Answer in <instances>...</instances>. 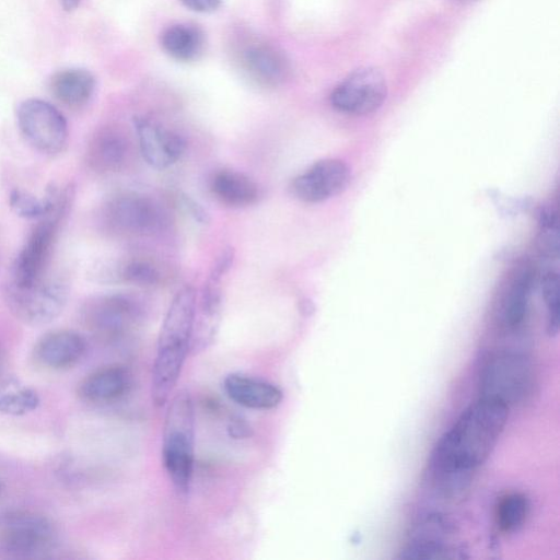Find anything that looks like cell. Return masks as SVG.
Wrapping results in <instances>:
<instances>
[{
    "mask_svg": "<svg viewBox=\"0 0 560 560\" xmlns=\"http://www.w3.org/2000/svg\"><path fill=\"white\" fill-rule=\"evenodd\" d=\"M187 9L209 13L215 11L222 3V0H179Z\"/></svg>",
    "mask_w": 560,
    "mask_h": 560,
    "instance_id": "30",
    "label": "cell"
},
{
    "mask_svg": "<svg viewBox=\"0 0 560 560\" xmlns=\"http://www.w3.org/2000/svg\"><path fill=\"white\" fill-rule=\"evenodd\" d=\"M89 166L98 173L119 171L127 159L128 143L117 130L105 128L95 133L86 149Z\"/></svg>",
    "mask_w": 560,
    "mask_h": 560,
    "instance_id": "19",
    "label": "cell"
},
{
    "mask_svg": "<svg viewBox=\"0 0 560 560\" xmlns=\"http://www.w3.org/2000/svg\"><path fill=\"white\" fill-rule=\"evenodd\" d=\"M230 399L245 408L270 410L280 405L282 390L272 383L243 373H231L223 381Z\"/></svg>",
    "mask_w": 560,
    "mask_h": 560,
    "instance_id": "17",
    "label": "cell"
},
{
    "mask_svg": "<svg viewBox=\"0 0 560 560\" xmlns=\"http://www.w3.org/2000/svg\"><path fill=\"white\" fill-rule=\"evenodd\" d=\"M98 277L108 282H126L139 287H153L161 280V273L152 262L132 259L114 266H105Z\"/></svg>",
    "mask_w": 560,
    "mask_h": 560,
    "instance_id": "25",
    "label": "cell"
},
{
    "mask_svg": "<svg viewBox=\"0 0 560 560\" xmlns=\"http://www.w3.org/2000/svg\"><path fill=\"white\" fill-rule=\"evenodd\" d=\"M131 386L130 370L121 364H110L86 375L79 385V395L88 402L105 405L120 400Z\"/></svg>",
    "mask_w": 560,
    "mask_h": 560,
    "instance_id": "15",
    "label": "cell"
},
{
    "mask_svg": "<svg viewBox=\"0 0 560 560\" xmlns=\"http://www.w3.org/2000/svg\"><path fill=\"white\" fill-rule=\"evenodd\" d=\"M5 301L19 320L31 326H42L62 313L68 301V288L60 279L44 276L26 287L9 283Z\"/></svg>",
    "mask_w": 560,
    "mask_h": 560,
    "instance_id": "6",
    "label": "cell"
},
{
    "mask_svg": "<svg viewBox=\"0 0 560 560\" xmlns=\"http://www.w3.org/2000/svg\"><path fill=\"white\" fill-rule=\"evenodd\" d=\"M387 95L386 79L374 67H362L349 73L330 94L334 108L350 115H366L378 109Z\"/></svg>",
    "mask_w": 560,
    "mask_h": 560,
    "instance_id": "11",
    "label": "cell"
},
{
    "mask_svg": "<svg viewBox=\"0 0 560 560\" xmlns=\"http://www.w3.org/2000/svg\"><path fill=\"white\" fill-rule=\"evenodd\" d=\"M66 198L52 186L43 198L22 190L14 189L10 192L9 205L12 211L24 219H42L59 207Z\"/></svg>",
    "mask_w": 560,
    "mask_h": 560,
    "instance_id": "24",
    "label": "cell"
},
{
    "mask_svg": "<svg viewBox=\"0 0 560 560\" xmlns=\"http://www.w3.org/2000/svg\"><path fill=\"white\" fill-rule=\"evenodd\" d=\"M104 219L115 232L125 235H150L165 224V214L151 198L138 192H120L105 205Z\"/></svg>",
    "mask_w": 560,
    "mask_h": 560,
    "instance_id": "10",
    "label": "cell"
},
{
    "mask_svg": "<svg viewBox=\"0 0 560 560\" xmlns=\"http://www.w3.org/2000/svg\"><path fill=\"white\" fill-rule=\"evenodd\" d=\"M96 81L92 72L83 68H67L52 74L49 89L52 96L69 108H81L92 98Z\"/></svg>",
    "mask_w": 560,
    "mask_h": 560,
    "instance_id": "18",
    "label": "cell"
},
{
    "mask_svg": "<svg viewBox=\"0 0 560 560\" xmlns=\"http://www.w3.org/2000/svg\"><path fill=\"white\" fill-rule=\"evenodd\" d=\"M529 513L528 499L522 493L504 495L495 509L498 527L504 533L518 530L525 523Z\"/></svg>",
    "mask_w": 560,
    "mask_h": 560,
    "instance_id": "27",
    "label": "cell"
},
{
    "mask_svg": "<svg viewBox=\"0 0 560 560\" xmlns=\"http://www.w3.org/2000/svg\"><path fill=\"white\" fill-rule=\"evenodd\" d=\"M141 154L156 170H164L183 155L185 140L176 132L145 116L133 119Z\"/></svg>",
    "mask_w": 560,
    "mask_h": 560,
    "instance_id": "13",
    "label": "cell"
},
{
    "mask_svg": "<svg viewBox=\"0 0 560 560\" xmlns=\"http://www.w3.org/2000/svg\"><path fill=\"white\" fill-rule=\"evenodd\" d=\"M60 5L65 11H73L80 3V0H59Z\"/></svg>",
    "mask_w": 560,
    "mask_h": 560,
    "instance_id": "32",
    "label": "cell"
},
{
    "mask_svg": "<svg viewBox=\"0 0 560 560\" xmlns=\"http://www.w3.org/2000/svg\"><path fill=\"white\" fill-rule=\"evenodd\" d=\"M140 315L138 300L122 293L94 296L81 310L86 329L106 341L121 338L138 322Z\"/></svg>",
    "mask_w": 560,
    "mask_h": 560,
    "instance_id": "8",
    "label": "cell"
},
{
    "mask_svg": "<svg viewBox=\"0 0 560 560\" xmlns=\"http://www.w3.org/2000/svg\"><path fill=\"white\" fill-rule=\"evenodd\" d=\"M1 364H2V355H1V351H0V369H1Z\"/></svg>",
    "mask_w": 560,
    "mask_h": 560,
    "instance_id": "34",
    "label": "cell"
},
{
    "mask_svg": "<svg viewBox=\"0 0 560 560\" xmlns=\"http://www.w3.org/2000/svg\"><path fill=\"white\" fill-rule=\"evenodd\" d=\"M349 166L337 159H324L298 175L290 189L301 201L315 203L342 192L350 183Z\"/></svg>",
    "mask_w": 560,
    "mask_h": 560,
    "instance_id": "12",
    "label": "cell"
},
{
    "mask_svg": "<svg viewBox=\"0 0 560 560\" xmlns=\"http://www.w3.org/2000/svg\"><path fill=\"white\" fill-rule=\"evenodd\" d=\"M452 528L447 520L440 515L424 517L410 534L400 552L405 559H435L450 557L455 551L448 545Z\"/></svg>",
    "mask_w": 560,
    "mask_h": 560,
    "instance_id": "14",
    "label": "cell"
},
{
    "mask_svg": "<svg viewBox=\"0 0 560 560\" xmlns=\"http://www.w3.org/2000/svg\"><path fill=\"white\" fill-rule=\"evenodd\" d=\"M534 385L530 359L514 350H497L487 353L478 370L480 397L510 407L524 400Z\"/></svg>",
    "mask_w": 560,
    "mask_h": 560,
    "instance_id": "4",
    "label": "cell"
},
{
    "mask_svg": "<svg viewBox=\"0 0 560 560\" xmlns=\"http://www.w3.org/2000/svg\"><path fill=\"white\" fill-rule=\"evenodd\" d=\"M542 296L547 308V331L556 336L559 330L560 299L559 276L555 271H548L541 282Z\"/></svg>",
    "mask_w": 560,
    "mask_h": 560,
    "instance_id": "28",
    "label": "cell"
},
{
    "mask_svg": "<svg viewBox=\"0 0 560 560\" xmlns=\"http://www.w3.org/2000/svg\"><path fill=\"white\" fill-rule=\"evenodd\" d=\"M244 62L249 75L260 84L275 85L285 74L287 62L273 48L266 45L254 46L246 50Z\"/></svg>",
    "mask_w": 560,
    "mask_h": 560,
    "instance_id": "23",
    "label": "cell"
},
{
    "mask_svg": "<svg viewBox=\"0 0 560 560\" xmlns=\"http://www.w3.org/2000/svg\"><path fill=\"white\" fill-rule=\"evenodd\" d=\"M16 122L25 140L35 150L56 155L67 145L69 129L62 113L51 103L27 98L16 109Z\"/></svg>",
    "mask_w": 560,
    "mask_h": 560,
    "instance_id": "7",
    "label": "cell"
},
{
    "mask_svg": "<svg viewBox=\"0 0 560 560\" xmlns=\"http://www.w3.org/2000/svg\"><path fill=\"white\" fill-rule=\"evenodd\" d=\"M180 199L184 207L196 221H198L201 224H207L210 222L209 213L202 208L201 205H199L197 201H195L187 195H183Z\"/></svg>",
    "mask_w": 560,
    "mask_h": 560,
    "instance_id": "29",
    "label": "cell"
},
{
    "mask_svg": "<svg viewBox=\"0 0 560 560\" xmlns=\"http://www.w3.org/2000/svg\"><path fill=\"white\" fill-rule=\"evenodd\" d=\"M38 405L39 397L31 387L12 381L0 385V413L23 416Z\"/></svg>",
    "mask_w": 560,
    "mask_h": 560,
    "instance_id": "26",
    "label": "cell"
},
{
    "mask_svg": "<svg viewBox=\"0 0 560 560\" xmlns=\"http://www.w3.org/2000/svg\"><path fill=\"white\" fill-rule=\"evenodd\" d=\"M249 430H250V428H248L244 422L238 421V420L233 421L231 423V425L229 427L231 436L236 438V439L248 436Z\"/></svg>",
    "mask_w": 560,
    "mask_h": 560,
    "instance_id": "31",
    "label": "cell"
},
{
    "mask_svg": "<svg viewBox=\"0 0 560 560\" xmlns=\"http://www.w3.org/2000/svg\"><path fill=\"white\" fill-rule=\"evenodd\" d=\"M195 409L188 390L177 392L166 410L162 459L178 494L189 492L195 455Z\"/></svg>",
    "mask_w": 560,
    "mask_h": 560,
    "instance_id": "3",
    "label": "cell"
},
{
    "mask_svg": "<svg viewBox=\"0 0 560 560\" xmlns=\"http://www.w3.org/2000/svg\"><path fill=\"white\" fill-rule=\"evenodd\" d=\"M2 491H3V486H2V483L0 482V495H1Z\"/></svg>",
    "mask_w": 560,
    "mask_h": 560,
    "instance_id": "33",
    "label": "cell"
},
{
    "mask_svg": "<svg viewBox=\"0 0 560 560\" xmlns=\"http://www.w3.org/2000/svg\"><path fill=\"white\" fill-rule=\"evenodd\" d=\"M160 44L171 58L190 62L203 54L206 36L203 31L196 25L178 23L166 27L161 33Z\"/></svg>",
    "mask_w": 560,
    "mask_h": 560,
    "instance_id": "21",
    "label": "cell"
},
{
    "mask_svg": "<svg viewBox=\"0 0 560 560\" xmlns=\"http://www.w3.org/2000/svg\"><path fill=\"white\" fill-rule=\"evenodd\" d=\"M57 532L45 515L13 510L0 515V551L12 559L43 558L56 545Z\"/></svg>",
    "mask_w": 560,
    "mask_h": 560,
    "instance_id": "5",
    "label": "cell"
},
{
    "mask_svg": "<svg viewBox=\"0 0 560 560\" xmlns=\"http://www.w3.org/2000/svg\"><path fill=\"white\" fill-rule=\"evenodd\" d=\"M533 278L529 267L521 268L514 276L500 312V322L505 329L515 330L523 324L528 310Z\"/></svg>",
    "mask_w": 560,
    "mask_h": 560,
    "instance_id": "22",
    "label": "cell"
},
{
    "mask_svg": "<svg viewBox=\"0 0 560 560\" xmlns=\"http://www.w3.org/2000/svg\"><path fill=\"white\" fill-rule=\"evenodd\" d=\"M86 341L77 331L60 329L44 335L36 343L34 353L37 361L50 370H66L74 366L84 355Z\"/></svg>",
    "mask_w": 560,
    "mask_h": 560,
    "instance_id": "16",
    "label": "cell"
},
{
    "mask_svg": "<svg viewBox=\"0 0 560 560\" xmlns=\"http://www.w3.org/2000/svg\"><path fill=\"white\" fill-rule=\"evenodd\" d=\"M66 206L62 202L33 229L13 262L9 283L26 287L44 277Z\"/></svg>",
    "mask_w": 560,
    "mask_h": 560,
    "instance_id": "9",
    "label": "cell"
},
{
    "mask_svg": "<svg viewBox=\"0 0 560 560\" xmlns=\"http://www.w3.org/2000/svg\"><path fill=\"white\" fill-rule=\"evenodd\" d=\"M210 189L221 203L232 208L252 206L259 197V188L253 179L231 170L215 173L211 178Z\"/></svg>",
    "mask_w": 560,
    "mask_h": 560,
    "instance_id": "20",
    "label": "cell"
},
{
    "mask_svg": "<svg viewBox=\"0 0 560 560\" xmlns=\"http://www.w3.org/2000/svg\"><path fill=\"white\" fill-rule=\"evenodd\" d=\"M509 407L480 397L467 407L434 446L429 463L431 481L454 493L487 460L508 422Z\"/></svg>",
    "mask_w": 560,
    "mask_h": 560,
    "instance_id": "1",
    "label": "cell"
},
{
    "mask_svg": "<svg viewBox=\"0 0 560 560\" xmlns=\"http://www.w3.org/2000/svg\"><path fill=\"white\" fill-rule=\"evenodd\" d=\"M196 307L195 289L184 285L174 295L163 319L151 377V398L156 407L168 401L190 351Z\"/></svg>",
    "mask_w": 560,
    "mask_h": 560,
    "instance_id": "2",
    "label": "cell"
}]
</instances>
